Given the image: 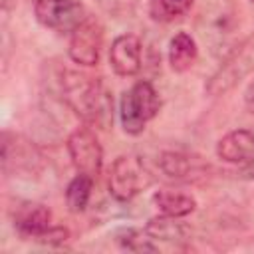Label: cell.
Wrapping results in <instances>:
<instances>
[{
    "label": "cell",
    "mask_w": 254,
    "mask_h": 254,
    "mask_svg": "<svg viewBox=\"0 0 254 254\" xmlns=\"http://www.w3.org/2000/svg\"><path fill=\"white\" fill-rule=\"evenodd\" d=\"M65 103L91 127L109 129L113 123V97L99 77L65 69L62 73Z\"/></svg>",
    "instance_id": "cell-1"
},
{
    "label": "cell",
    "mask_w": 254,
    "mask_h": 254,
    "mask_svg": "<svg viewBox=\"0 0 254 254\" xmlns=\"http://www.w3.org/2000/svg\"><path fill=\"white\" fill-rule=\"evenodd\" d=\"M161 101L155 87L149 81H137L129 91L121 95L119 117L121 127L129 135H139L145 125L159 113Z\"/></svg>",
    "instance_id": "cell-2"
},
{
    "label": "cell",
    "mask_w": 254,
    "mask_h": 254,
    "mask_svg": "<svg viewBox=\"0 0 254 254\" xmlns=\"http://www.w3.org/2000/svg\"><path fill=\"white\" fill-rule=\"evenodd\" d=\"M254 69V34L244 38L238 46L230 48L214 71V75L206 83V93L216 97L232 89L240 79H244Z\"/></svg>",
    "instance_id": "cell-3"
},
{
    "label": "cell",
    "mask_w": 254,
    "mask_h": 254,
    "mask_svg": "<svg viewBox=\"0 0 254 254\" xmlns=\"http://www.w3.org/2000/svg\"><path fill=\"white\" fill-rule=\"evenodd\" d=\"M153 183V177L145 165V161L137 155H121L113 161L109 169L107 187L115 200L127 202L145 190Z\"/></svg>",
    "instance_id": "cell-4"
},
{
    "label": "cell",
    "mask_w": 254,
    "mask_h": 254,
    "mask_svg": "<svg viewBox=\"0 0 254 254\" xmlns=\"http://www.w3.org/2000/svg\"><path fill=\"white\" fill-rule=\"evenodd\" d=\"M34 14L38 22L56 32H73L87 16L79 0H36Z\"/></svg>",
    "instance_id": "cell-5"
},
{
    "label": "cell",
    "mask_w": 254,
    "mask_h": 254,
    "mask_svg": "<svg viewBox=\"0 0 254 254\" xmlns=\"http://www.w3.org/2000/svg\"><path fill=\"white\" fill-rule=\"evenodd\" d=\"M67 153H69L73 167L79 173L91 179H97V175L101 173V165H103V149L91 129L87 127L75 129L67 137Z\"/></svg>",
    "instance_id": "cell-6"
},
{
    "label": "cell",
    "mask_w": 254,
    "mask_h": 254,
    "mask_svg": "<svg viewBox=\"0 0 254 254\" xmlns=\"http://www.w3.org/2000/svg\"><path fill=\"white\" fill-rule=\"evenodd\" d=\"M103 48V28L97 20L85 18L73 32L69 40V58L79 65H95Z\"/></svg>",
    "instance_id": "cell-7"
},
{
    "label": "cell",
    "mask_w": 254,
    "mask_h": 254,
    "mask_svg": "<svg viewBox=\"0 0 254 254\" xmlns=\"http://www.w3.org/2000/svg\"><path fill=\"white\" fill-rule=\"evenodd\" d=\"M109 64L121 77L135 75L141 69V40L135 34H121L109 50Z\"/></svg>",
    "instance_id": "cell-8"
},
{
    "label": "cell",
    "mask_w": 254,
    "mask_h": 254,
    "mask_svg": "<svg viewBox=\"0 0 254 254\" xmlns=\"http://www.w3.org/2000/svg\"><path fill=\"white\" fill-rule=\"evenodd\" d=\"M218 159L234 165H244L254 157V131L234 129L216 143Z\"/></svg>",
    "instance_id": "cell-9"
},
{
    "label": "cell",
    "mask_w": 254,
    "mask_h": 254,
    "mask_svg": "<svg viewBox=\"0 0 254 254\" xmlns=\"http://www.w3.org/2000/svg\"><path fill=\"white\" fill-rule=\"evenodd\" d=\"M14 226L22 238L40 240L52 228V212L44 204H26L18 210Z\"/></svg>",
    "instance_id": "cell-10"
},
{
    "label": "cell",
    "mask_w": 254,
    "mask_h": 254,
    "mask_svg": "<svg viewBox=\"0 0 254 254\" xmlns=\"http://www.w3.org/2000/svg\"><path fill=\"white\" fill-rule=\"evenodd\" d=\"M196 56L198 48L192 36H189L187 32H179L173 36L169 44V64L175 71H187L196 62Z\"/></svg>",
    "instance_id": "cell-11"
},
{
    "label": "cell",
    "mask_w": 254,
    "mask_h": 254,
    "mask_svg": "<svg viewBox=\"0 0 254 254\" xmlns=\"http://www.w3.org/2000/svg\"><path fill=\"white\" fill-rule=\"evenodd\" d=\"M153 204L167 216L183 218L196 208V200L190 194L175 192V190H157L153 194Z\"/></svg>",
    "instance_id": "cell-12"
},
{
    "label": "cell",
    "mask_w": 254,
    "mask_h": 254,
    "mask_svg": "<svg viewBox=\"0 0 254 254\" xmlns=\"http://www.w3.org/2000/svg\"><path fill=\"white\" fill-rule=\"evenodd\" d=\"M196 157L177 151H167L159 159V167L169 179H189L192 177V173H196Z\"/></svg>",
    "instance_id": "cell-13"
},
{
    "label": "cell",
    "mask_w": 254,
    "mask_h": 254,
    "mask_svg": "<svg viewBox=\"0 0 254 254\" xmlns=\"http://www.w3.org/2000/svg\"><path fill=\"white\" fill-rule=\"evenodd\" d=\"M91 189H93V179L79 173L77 177H73L65 189V204L71 212H81L85 210L89 196H91Z\"/></svg>",
    "instance_id": "cell-14"
},
{
    "label": "cell",
    "mask_w": 254,
    "mask_h": 254,
    "mask_svg": "<svg viewBox=\"0 0 254 254\" xmlns=\"http://www.w3.org/2000/svg\"><path fill=\"white\" fill-rule=\"evenodd\" d=\"M147 234L153 240H165V242H175L179 238H185V226L175 218V216H155L147 222L145 226Z\"/></svg>",
    "instance_id": "cell-15"
},
{
    "label": "cell",
    "mask_w": 254,
    "mask_h": 254,
    "mask_svg": "<svg viewBox=\"0 0 254 254\" xmlns=\"http://www.w3.org/2000/svg\"><path fill=\"white\" fill-rule=\"evenodd\" d=\"M117 242L133 252H157L159 246L155 244V240L147 234V230H137V228H121L115 234Z\"/></svg>",
    "instance_id": "cell-16"
},
{
    "label": "cell",
    "mask_w": 254,
    "mask_h": 254,
    "mask_svg": "<svg viewBox=\"0 0 254 254\" xmlns=\"http://www.w3.org/2000/svg\"><path fill=\"white\" fill-rule=\"evenodd\" d=\"M192 0H151V14L155 20L171 22L190 8Z\"/></svg>",
    "instance_id": "cell-17"
},
{
    "label": "cell",
    "mask_w": 254,
    "mask_h": 254,
    "mask_svg": "<svg viewBox=\"0 0 254 254\" xmlns=\"http://www.w3.org/2000/svg\"><path fill=\"white\" fill-rule=\"evenodd\" d=\"M69 238V232H67V228H64V226H52L38 242H46V244H62V242H65Z\"/></svg>",
    "instance_id": "cell-18"
},
{
    "label": "cell",
    "mask_w": 254,
    "mask_h": 254,
    "mask_svg": "<svg viewBox=\"0 0 254 254\" xmlns=\"http://www.w3.org/2000/svg\"><path fill=\"white\" fill-rule=\"evenodd\" d=\"M244 107H246L248 113L254 115V79L248 83V87L244 91Z\"/></svg>",
    "instance_id": "cell-19"
},
{
    "label": "cell",
    "mask_w": 254,
    "mask_h": 254,
    "mask_svg": "<svg viewBox=\"0 0 254 254\" xmlns=\"http://www.w3.org/2000/svg\"><path fill=\"white\" fill-rule=\"evenodd\" d=\"M240 175L246 177V179H254V157L248 163H244V167L240 169Z\"/></svg>",
    "instance_id": "cell-20"
}]
</instances>
